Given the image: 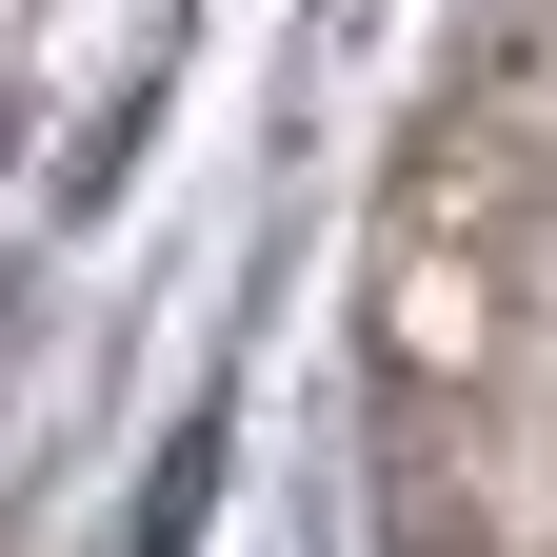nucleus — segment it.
Returning <instances> with one entry per match:
<instances>
[{"label": "nucleus", "instance_id": "1", "mask_svg": "<svg viewBox=\"0 0 557 557\" xmlns=\"http://www.w3.org/2000/svg\"><path fill=\"white\" fill-rule=\"evenodd\" d=\"M0 160H21V100H0Z\"/></svg>", "mask_w": 557, "mask_h": 557}]
</instances>
